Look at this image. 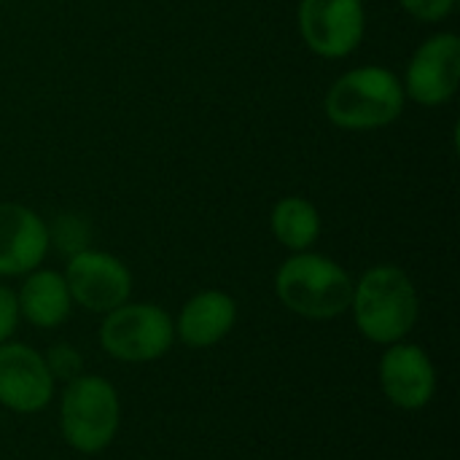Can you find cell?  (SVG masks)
<instances>
[{
    "label": "cell",
    "instance_id": "obj_16",
    "mask_svg": "<svg viewBox=\"0 0 460 460\" xmlns=\"http://www.w3.org/2000/svg\"><path fill=\"white\" fill-rule=\"evenodd\" d=\"M43 358H46V367H49L54 383H57V380L70 383V380H75L78 375H84V358H81V353H78L73 345H62V342H59V345H51V348L43 353Z\"/></svg>",
    "mask_w": 460,
    "mask_h": 460
},
{
    "label": "cell",
    "instance_id": "obj_4",
    "mask_svg": "<svg viewBox=\"0 0 460 460\" xmlns=\"http://www.w3.org/2000/svg\"><path fill=\"white\" fill-rule=\"evenodd\" d=\"M121 426V402L116 388L97 375H78L65 383L59 399V431L67 447L84 456L111 447Z\"/></svg>",
    "mask_w": 460,
    "mask_h": 460
},
{
    "label": "cell",
    "instance_id": "obj_7",
    "mask_svg": "<svg viewBox=\"0 0 460 460\" xmlns=\"http://www.w3.org/2000/svg\"><path fill=\"white\" fill-rule=\"evenodd\" d=\"M73 305L89 313H111L129 302L132 294V272L127 264L105 251L86 248L67 259L62 272Z\"/></svg>",
    "mask_w": 460,
    "mask_h": 460
},
{
    "label": "cell",
    "instance_id": "obj_9",
    "mask_svg": "<svg viewBox=\"0 0 460 460\" xmlns=\"http://www.w3.org/2000/svg\"><path fill=\"white\" fill-rule=\"evenodd\" d=\"M54 377L43 353L22 342L0 345V404L19 415H35L49 407Z\"/></svg>",
    "mask_w": 460,
    "mask_h": 460
},
{
    "label": "cell",
    "instance_id": "obj_1",
    "mask_svg": "<svg viewBox=\"0 0 460 460\" xmlns=\"http://www.w3.org/2000/svg\"><path fill=\"white\" fill-rule=\"evenodd\" d=\"M353 321L375 345H394L410 337L420 315V299L412 278L394 264L367 270L353 286Z\"/></svg>",
    "mask_w": 460,
    "mask_h": 460
},
{
    "label": "cell",
    "instance_id": "obj_13",
    "mask_svg": "<svg viewBox=\"0 0 460 460\" xmlns=\"http://www.w3.org/2000/svg\"><path fill=\"white\" fill-rule=\"evenodd\" d=\"M19 315L35 329H57L70 318L73 299L67 283L54 270H32L27 272L19 294Z\"/></svg>",
    "mask_w": 460,
    "mask_h": 460
},
{
    "label": "cell",
    "instance_id": "obj_5",
    "mask_svg": "<svg viewBox=\"0 0 460 460\" xmlns=\"http://www.w3.org/2000/svg\"><path fill=\"white\" fill-rule=\"evenodd\" d=\"M175 342V321L151 302H124L105 313L100 348L121 364H148L162 358Z\"/></svg>",
    "mask_w": 460,
    "mask_h": 460
},
{
    "label": "cell",
    "instance_id": "obj_17",
    "mask_svg": "<svg viewBox=\"0 0 460 460\" xmlns=\"http://www.w3.org/2000/svg\"><path fill=\"white\" fill-rule=\"evenodd\" d=\"M404 5V11L410 16H415L418 22H426V24H434V22H442L453 13L456 3L458 0H399Z\"/></svg>",
    "mask_w": 460,
    "mask_h": 460
},
{
    "label": "cell",
    "instance_id": "obj_18",
    "mask_svg": "<svg viewBox=\"0 0 460 460\" xmlns=\"http://www.w3.org/2000/svg\"><path fill=\"white\" fill-rule=\"evenodd\" d=\"M19 302L8 286H0V345L8 342L19 326Z\"/></svg>",
    "mask_w": 460,
    "mask_h": 460
},
{
    "label": "cell",
    "instance_id": "obj_15",
    "mask_svg": "<svg viewBox=\"0 0 460 460\" xmlns=\"http://www.w3.org/2000/svg\"><path fill=\"white\" fill-rule=\"evenodd\" d=\"M89 221L75 216V213H62L51 226H49V245H54L59 253L67 259L89 248Z\"/></svg>",
    "mask_w": 460,
    "mask_h": 460
},
{
    "label": "cell",
    "instance_id": "obj_12",
    "mask_svg": "<svg viewBox=\"0 0 460 460\" xmlns=\"http://www.w3.org/2000/svg\"><path fill=\"white\" fill-rule=\"evenodd\" d=\"M234 323H237V302L218 288H208L194 294L183 305L175 321V337L186 348L202 350L226 340Z\"/></svg>",
    "mask_w": 460,
    "mask_h": 460
},
{
    "label": "cell",
    "instance_id": "obj_6",
    "mask_svg": "<svg viewBox=\"0 0 460 460\" xmlns=\"http://www.w3.org/2000/svg\"><path fill=\"white\" fill-rule=\"evenodd\" d=\"M296 19L302 40L323 59H342L353 54L367 30L361 0H302Z\"/></svg>",
    "mask_w": 460,
    "mask_h": 460
},
{
    "label": "cell",
    "instance_id": "obj_10",
    "mask_svg": "<svg viewBox=\"0 0 460 460\" xmlns=\"http://www.w3.org/2000/svg\"><path fill=\"white\" fill-rule=\"evenodd\" d=\"M380 388L385 399L407 412L423 410L437 394V369L420 345L394 342L380 358Z\"/></svg>",
    "mask_w": 460,
    "mask_h": 460
},
{
    "label": "cell",
    "instance_id": "obj_14",
    "mask_svg": "<svg viewBox=\"0 0 460 460\" xmlns=\"http://www.w3.org/2000/svg\"><path fill=\"white\" fill-rule=\"evenodd\" d=\"M275 240L291 253L310 251L321 237V216L305 197H283L270 216Z\"/></svg>",
    "mask_w": 460,
    "mask_h": 460
},
{
    "label": "cell",
    "instance_id": "obj_3",
    "mask_svg": "<svg viewBox=\"0 0 460 460\" xmlns=\"http://www.w3.org/2000/svg\"><path fill=\"white\" fill-rule=\"evenodd\" d=\"M353 278L337 261L321 253H294L275 275V294L280 305L307 321H334L350 310Z\"/></svg>",
    "mask_w": 460,
    "mask_h": 460
},
{
    "label": "cell",
    "instance_id": "obj_19",
    "mask_svg": "<svg viewBox=\"0 0 460 460\" xmlns=\"http://www.w3.org/2000/svg\"><path fill=\"white\" fill-rule=\"evenodd\" d=\"M0 3H3V0H0Z\"/></svg>",
    "mask_w": 460,
    "mask_h": 460
},
{
    "label": "cell",
    "instance_id": "obj_11",
    "mask_svg": "<svg viewBox=\"0 0 460 460\" xmlns=\"http://www.w3.org/2000/svg\"><path fill=\"white\" fill-rule=\"evenodd\" d=\"M49 224L19 202H0V278L38 270L49 253Z\"/></svg>",
    "mask_w": 460,
    "mask_h": 460
},
{
    "label": "cell",
    "instance_id": "obj_2",
    "mask_svg": "<svg viewBox=\"0 0 460 460\" xmlns=\"http://www.w3.org/2000/svg\"><path fill=\"white\" fill-rule=\"evenodd\" d=\"M404 86L399 75L380 65L342 73L326 92V119L348 132H372L394 124L404 111Z\"/></svg>",
    "mask_w": 460,
    "mask_h": 460
},
{
    "label": "cell",
    "instance_id": "obj_8",
    "mask_svg": "<svg viewBox=\"0 0 460 460\" xmlns=\"http://www.w3.org/2000/svg\"><path fill=\"white\" fill-rule=\"evenodd\" d=\"M460 81V38L456 32L431 35L418 46L402 81L404 94L418 105L437 108L456 97Z\"/></svg>",
    "mask_w": 460,
    "mask_h": 460
}]
</instances>
